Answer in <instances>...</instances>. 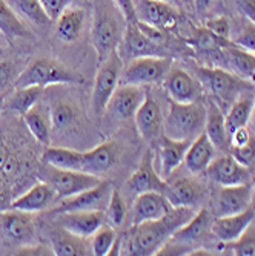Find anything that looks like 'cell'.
<instances>
[{
    "instance_id": "cell-1",
    "label": "cell",
    "mask_w": 255,
    "mask_h": 256,
    "mask_svg": "<svg viewBox=\"0 0 255 256\" xmlns=\"http://www.w3.org/2000/svg\"><path fill=\"white\" fill-rule=\"evenodd\" d=\"M197 210L189 207H174L169 214L158 220L134 226L126 241V254L151 256L163 247L175 232L186 224Z\"/></svg>"
},
{
    "instance_id": "cell-2",
    "label": "cell",
    "mask_w": 255,
    "mask_h": 256,
    "mask_svg": "<svg viewBox=\"0 0 255 256\" xmlns=\"http://www.w3.org/2000/svg\"><path fill=\"white\" fill-rule=\"evenodd\" d=\"M89 38L97 54V64L117 51L126 31V18L115 0H94L91 5Z\"/></svg>"
},
{
    "instance_id": "cell-3",
    "label": "cell",
    "mask_w": 255,
    "mask_h": 256,
    "mask_svg": "<svg viewBox=\"0 0 255 256\" xmlns=\"http://www.w3.org/2000/svg\"><path fill=\"white\" fill-rule=\"evenodd\" d=\"M85 77L76 69L53 57H36L17 76L14 88L51 86V84H83Z\"/></svg>"
},
{
    "instance_id": "cell-4",
    "label": "cell",
    "mask_w": 255,
    "mask_h": 256,
    "mask_svg": "<svg viewBox=\"0 0 255 256\" xmlns=\"http://www.w3.org/2000/svg\"><path fill=\"white\" fill-rule=\"evenodd\" d=\"M192 72L201 83L207 96L217 103L232 104L241 96L255 90L253 84L237 74L224 71L223 68H209L201 64H192Z\"/></svg>"
},
{
    "instance_id": "cell-5",
    "label": "cell",
    "mask_w": 255,
    "mask_h": 256,
    "mask_svg": "<svg viewBox=\"0 0 255 256\" xmlns=\"http://www.w3.org/2000/svg\"><path fill=\"white\" fill-rule=\"evenodd\" d=\"M206 108L201 102H171L169 112L163 122V135L172 140H194L204 130Z\"/></svg>"
},
{
    "instance_id": "cell-6",
    "label": "cell",
    "mask_w": 255,
    "mask_h": 256,
    "mask_svg": "<svg viewBox=\"0 0 255 256\" xmlns=\"http://www.w3.org/2000/svg\"><path fill=\"white\" fill-rule=\"evenodd\" d=\"M125 63L122 62L117 51L111 52L102 63L97 66V74L94 78L91 94V110L94 118H102L106 104L114 94V90L120 84V76Z\"/></svg>"
},
{
    "instance_id": "cell-7",
    "label": "cell",
    "mask_w": 255,
    "mask_h": 256,
    "mask_svg": "<svg viewBox=\"0 0 255 256\" xmlns=\"http://www.w3.org/2000/svg\"><path fill=\"white\" fill-rule=\"evenodd\" d=\"M37 178L51 186L57 194V200L73 196L91 188H96L102 181L96 175L80 172V170L59 169L51 164H46V162H43L39 168Z\"/></svg>"
},
{
    "instance_id": "cell-8",
    "label": "cell",
    "mask_w": 255,
    "mask_h": 256,
    "mask_svg": "<svg viewBox=\"0 0 255 256\" xmlns=\"http://www.w3.org/2000/svg\"><path fill=\"white\" fill-rule=\"evenodd\" d=\"M172 57H138L125 63L120 76V84L132 86H155L163 83Z\"/></svg>"
},
{
    "instance_id": "cell-9",
    "label": "cell",
    "mask_w": 255,
    "mask_h": 256,
    "mask_svg": "<svg viewBox=\"0 0 255 256\" xmlns=\"http://www.w3.org/2000/svg\"><path fill=\"white\" fill-rule=\"evenodd\" d=\"M117 52L123 63L138 57H172V52L168 46L146 36L138 26V22L126 25V31L117 48Z\"/></svg>"
},
{
    "instance_id": "cell-10",
    "label": "cell",
    "mask_w": 255,
    "mask_h": 256,
    "mask_svg": "<svg viewBox=\"0 0 255 256\" xmlns=\"http://www.w3.org/2000/svg\"><path fill=\"white\" fill-rule=\"evenodd\" d=\"M91 4H76L68 6L54 22V40L62 44L79 43L91 31Z\"/></svg>"
},
{
    "instance_id": "cell-11",
    "label": "cell",
    "mask_w": 255,
    "mask_h": 256,
    "mask_svg": "<svg viewBox=\"0 0 255 256\" xmlns=\"http://www.w3.org/2000/svg\"><path fill=\"white\" fill-rule=\"evenodd\" d=\"M168 189L165 196L169 200L172 207H189L194 210L201 208L209 200V189L207 186L194 176H178L168 178Z\"/></svg>"
},
{
    "instance_id": "cell-12",
    "label": "cell",
    "mask_w": 255,
    "mask_h": 256,
    "mask_svg": "<svg viewBox=\"0 0 255 256\" xmlns=\"http://www.w3.org/2000/svg\"><path fill=\"white\" fill-rule=\"evenodd\" d=\"M214 218L215 216L212 215V212L209 210V208L201 207L194 214V216L186 224L181 226L175 232V234L171 236V240H174L175 242L189 248V253L195 248L203 247L207 242L217 241L214 234H212Z\"/></svg>"
},
{
    "instance_id": "cell-13",
    "label": "cell",
    "mask_w": 255,
    "mask_h": 256,
    "mask_svg": "<svg viewBox=\"0 0 255 256\" xmlns=\"http://www.w3.org/2000/svg\"><path fill=\"white\" fill-rule=\"evenodd\" d=\"M145 92L146 89L143 86L119 84L106 104L103 118H108L112 123H122L134 118L137 109L145 98Z\"/></svg>"
},
{
    "instance_id": "cell-14",
    "label": "cell",
    "mask_w": 255,
    "mask_h": 256,
    "mask_svg": "<svg viewBox=\"0 0 255 256\" xmlns=\"http://www.w3.org/2000/svg\"><path fill=\"white\" fill-rule=\"evenodd\" d=\"M137 17L140 22L160 31H172L184 20L178 6L165 0H137Z\"/></svg>"
},
{
    "instance_id": "cell-15",
    "label": "cell",
    "mask_w": 255,
    "mask_h": 256,
    "mask_svg": "<svg viewBox=\"0 0 255 256\" xmlns=\"http://www.w3.org/2000/svg\"><path fill=\"white\" fill-rule=\"evenodd\" d=\"M112 189H114V186L111 181L102 180L100 184H97L96 188H91L77 195L68 196L65 201L59 202V206L53 208L50 215H57V214H65V212H82V210H103L105 212Z\"/></svg>"
},
{
    "instance_id": "cell-16",
    "label": "cell",
    "mask_w": 255,
    "mask_h": 256,
    "mask_svg": "<svg viewBox=\"0 0 255 256\" xmlns=\"http://www.w3.org/2000/svg\"><path fill=\"white\" fill-rule=\"evenodd\" d=\"M206 178L217 186H238L250 184L255 175V170L240 164V162L227 154L215 156L207 169L204 170Z\"/></svg>"
},
{
    "instance_id": "cell-17",
    "label": "cell",
    "mask_w": 255,
    "mask_h": 256,
    "mask_svg": "<svg viewBox=\"0 0 255 256\" xmlns=\"http://www.w3.org/2000/svg\"><path fill=\"white\" fill-rule=\"evenodd\" d=\"M163 88L171 102L175 103H195L204 98V89L195 76L186 72L181 68H169L163 80Z\"/></svg>"
},
{
    "instance_id": "cell-18",
    "label": "cell",
    "mask_w": 255,
    "mask_h": 256,
    "mask_svg": "<svg viewBox=\"0 0 255 256\" xmlns=\"http://www.w3.org/2000/svg\"><path fill=\"white\" fill-rule=\"evenodd\" d=\"M211 201V212L215 218L244 212L246 208L252 206V186H218V189H215Z\"/></svg>"
},
{
    "instance_id": "cell-19",
    "label": "cell",
    "mask_w": 255,
    "mask_h": 256,
    "mask_svg": "<svg viewBox=\"0 0 255 256\" xmlns=\"http://www.w3.org/2000/svg\"><path fill=\"white\" fill-rule=\"evenodd\" d=\"M0 232L4 238L16 247L33 244L36 238L34 216L31 212L16 210V208L0 212Z\"/></svg>"
},
{
    "instance_id": "cell-20",
    "label": "cell",
    "mask_w": 255,
    "mask_h": 256,
    "mask_svg": "<svg viewBox=\"0 0 255 256\" xmlns=\"http://www.w3.org/2000/svg\"><path fill=\"white\" fill-rule=\"evenodd\" d=\"M152 160H154L152 150L148 149L143 154V158L138 168L135 169V172L125 182L126 194H129L131 196H137L146 192H158L163 195L166 194L168 182L163 176L155 172Z\"/></svg>"
},
{
    "instance_id": "cell-21",
    "label": "cell",
    "mask_w": 255,
    "mask_h": 256,
    "mask_svg": "<svg viewBox=\"0 0 255 256\" xmlns=\"http://www.w3.org/2000/svg\"><path fill=\"white\" fill-rule=\"evenodd\" d=\"M134 122L138 135L146 142H155L163 134V114L149 89H146L145 98L134 115Z\"/></svg>"
},
{
    "instance_id": "cell-22",
    "label": "cell",
    "mask_w": 255,
    "mask_h": 256,
    "mask_svg": "<svg viewBox=\"0 0 255 256\" xmlns=\"http://www.w3.org/2000/svg\"><path fill=\"white\" fill-rule=\"evenodd\" d=\"M105 222H106V215L103 210L65 212V214H57L54 218V226H59L82 238L92 236Z\"/></svg>"
},
{
    "instance_id": "cell-23",
    "label": "cell",
    "mask_w": 255,
    "mask_h": 256,
    "mask_svg": "<svg viewBox=\"0 0 255 256\" xmlns=\"http://www.w3.org/2000/svg\"><path fill=\"white\" fill-rule=\"evenodd\" d=\"M122 155V148L117 142H106L97 148L82 154V172L91 175H105L119 162Z\"/></svg>"
},
{
    "instance_id": "cell-24",
    "label": "cell",
    "mask_w": 255,
    "mask_h": 256,
    "mask_svg": "<svg viewBox=\"0 0 255 256\" xmlns=\"http://www.w3.org/2000/svg\"><path fill=\"white\" fill-rule=\"evenodd\" d=\"M169 200L158 192H146L137 195L132 206V226L142 224L146 221L158 220L172 210Z\"/></svg>"
},
{
    "instance_id": "cell-25",
    "label": "cell",
    "mask_w": 255,
    "mask_h": 256,
    "mask_svg": "<svg viewBox=\"0 0 255 256\" xmlns=\"http://www.w3.org/2000/svg\"><path fill=\"white\" fill-rule=\"evenodd\" d=\"M255 220V207L250 206L244 212L217 216L212 221V234L220 244H227L238 240L243 232L249 227V224Z\"/></svg>"
},
{
    "instance_id": "cell-26",
    "label": "cell",
    "mask_w": 255,
    "mask_h": 256,
    "mask_svg": "<svg viewBox=\"0 0 255 256\" xmlns=\"http://www.w3.org/2000/svg\"><path fill=\"white\" fill-rule=\"evenodd\" d=\"M192 140H172L161 134L158 142V155H160V175L165 180L172 176L177 168L184 161Z\"/></svg>"
},
{
    "instance_id": "cell-27",
    "label": "cell",
    "mask_w": 255,
    "mask_h": 256,
    "mask_svg": "<svg viewBox=\"0 0 255 256\" xmlns=\"http://www.w3.org/2000/svg\"><path fill=\"white\" fill-rule=\"evenodd\" d=\"M204 132L218 152L227 154L230 150L229 134L226 129V122H224V114H223L221 108L218 106V103L214 102L212 98L207 100V106H206Z\"/></svg>"
},
{
    "instance_id": "cell-28",
    "label": "cell",
    "mask_w": 255,
    "mask_h": 256,
    "mask_svg": "<svg viewBox=\"0 0 255 256\" xmlns=\"http://www.w3.org/2000/svg\"><path fill=\"white\" fill-rule=\"evenodd\" d=\"M215 154L217 149L214 148L212 142L207 138L206 132L203 130L197 138L192 140L186 155H184V166H186L188 172L192 175L204 174L207 166L217 156Z\"/></svg>"
},
{
    "instance_id": "cell-29",
    "label": "cell",
    "mask_w": 255,
    "mask_h": 256,
    "mask_svg": "<svg viewBox=\"0 0 255 256\" xmlns=\"http://www.w3.org/2000/svg\"><path fill=\"white\" fill-rule=\"evenodd\" d=\"M56 200H57V194L51 186L46 184L45 181H39L22 196L16 198L11 202L10 208L34 214V212H40L48 206H51Z\"/></svg>"
},
{
    "instance_id": "cell-30",
    "label": "cell",
    "mask_w": 255,
    "mask_h": 256,
    "mask_svg": "<svg viewBox=\"0 0 255 256\" xmlns=\"http://www.w3.org/2000/svg\"><path fill=\"white\" fill-rule=\"evenodd\" d=\"M50 241L57 256H88L92 254L91 244L86 242V238L77 236L59 226L50 232Z\"/></svg>"
},
{
    "instance_id": "cell-31",
    "label": "cell",
    "mask_w": 255,
    "mask_h": 256,
    "mask_svg": "<svg viewBox=\"0 0 255 256\" xmlns=\"http://www.w3.org/2000/svg\"><path fill=\"white\" fill-rule=\"evenodd\" d=\"M23 122H25L28 130L33 134L36 142L50 146L51 144V136H53V120H51V112L50 106L45 104H36L33 106L25 115H23Z\"/></svg>"
},
{
    "instance_id": "cell-32",
    "label": "cell",
    "mask_w": 255,
    "mask_h": 256,
    "mask_svg": "<svg viewBox=\"0 0 255 256\" xmlns=\"http://www.w3.org/2000/svg\"><path fill=\"white\" fill-rule=\"evenodd\" d=\"M223 57L230 72L250 82L255 88V54L230 43L223 48Z\"/></svg>"
},
{
    "instance_id": "cell-33",
    "label": "cell",
    "mask_w": 255,
    "mask_h": 256,
    "mask_svg": "<svg viewBox=\"0 0 255 256\" xmlns=\"http://www.w3.org/2000/svg\"><path fill=\"white\" fill-rule=\"evenodd\" d=\"M0 34L5 37L8 43L34 38L33 31L14 12L8 0H0Z\"/></svg>"
},
{
    "instance_id": "cell-34",
    "label": "cell",
    "mask_w": 255,
    "mask_h": 256,
    "mask_svg": "<svg viewBox=\"0 0 255 256\" xmlns=\"http://www.w3.org/2000/svg\"><path fill=\"white\" fill-rule=\"evenodd\" d=\"M53 130L60 134L73 132L80 124V109L71 100H57L50 106Z\"/></svg>"
},
{
    "instance_id": "cell-35",
    "label": "cell",
    "mask_w": 255,
    "mask_h": 256,
    "mask_svg": "<svg viewBox=\"0 0 255 256\" xmlns=\"http://www.w3.org/2000/svg\"><path fill=\"white\" fill-rule=\"evenodd\" d=\"M8 4L22 20H27L36 28L46 30L54 23L40 0H8Z\"/></svg>"
},
{
    "instance_id": "cell-36",
    "label": "cell",
    "mask_w": 255,
    "mask_h": 256,
    "mask_svg": "<svg viewBox=\"0 0 255 256\" xmlns=\"http://www.w3.org/2000/svg\"><path fill=\"white\" fill-rule=\"evenodd\" d=\"M45 88L42 86H28V88H14L10 96H5V103L4 109H8L14 114L25 115L33 106H36L42 96H43Z\"/></svg>"
},
{
    "instance_id": "cell-37",
    "label": "cell",
    "mask_w": 255,
    "mask_h": 256,
    "mask_svg": "<svg viewBox=\"0 0 255 256\" xmlns=\"http://www.w3.org/2000/svg\"><path fill=\"white\" fill-rule=\"evenodd\" d=\"M82 154L79 150L66 148H53L48 146L42 155V161L59 169L80 170L82 172Z\"/></svg>"
},
{
    "instance_id": "cell-38",
    "label": "cell",
    "mask_w": 255,
    "mask_h": 256,
    "mask_svg": "<svg viewBox=\"0 0 255 256\" xmlns=\"http://www.w3.org/2000/svg\"><path fill=\"white\" fill-rule=\"evenodd\" d=\"M252 106H253V98L249 94L241 96L238 100H235L232 104H230L229 112L224 117L227 134H232L238 128L247 126V123L250 120V114H252Z\"/></svg>"
},
{
    "instance_id": "cell-39",
    "label": "cell",
    "mask_w": 255,
    "mask_h": 256,
    "mask_svg": "<svg viewBox=\"0 0 255 256\" xmlns=\"http://www.w3.org/2000/svg\"><path fill=\"white\" fill-rule=\"evenodd\" d=\"M126 214H128V208H126V202L122 196V194L117 189H112L111 196H109V202L106 206V222L111 227H120L125 220H126Z\"/></svg>"
},
{
    "instance_id": "cell-40",
    "label": "cell",
    "mask_w": 255,
    "mask_h": 256,
    "mask_svg": "<svg viewBox=\"0 0 255 256\" xmlns=\"http://www.w3.org/2000/svg\"><path fill=\"white\" fill-rule=\"evenodd\" d=\"M115 228L105 222L91 240V250L94 256H106L109 254L112 246L115 244Z\"/></svg>"
},
{
    "instance_id": "cell-41",
    "label": "cell",
    "mask_w": 255,
    "mask_h": 256,
    "mask_svg": "<svg viewBox=\"0 0 255 256\" xmlns=\"http://www.w3.org/2000/svg\"><path fill=\"white\" fill-rule=\"evenodd\" d=\"M223 246L224 250L232 252L235 256H255V220L249 224L238 240Z\"/></svg>"
},
{
    "instance_id": "cell-42",
    "label": "cell",
    "mask_w": 255,
    "mask_h": 256,
    "mask_svg": "<svg viewBox=\"0 0 255 256\" xmlns=\"http://www.w3.org/2000/svg\"><path fill=\"white\" fill-rule=\"evenodd\" d=\"M238 48L246 50L252 54H255V23L244 18V22L240 25V30L237 32V37L230 40Z\"/></svg>"
},
{
    "instance_id": "cell-43",
    "label": "cell",
    "mask_w": 255,
    "mask_h": 256,
    "mask_svg": "<svg viewBox=\"0 0 255 256\" xmlns=\"http://www.w3.org/2000/svg\"><path fill=\"white\" fill-rule=\"evenodd\" d=\"M229 154L232 155L240 164L255 170V134H252L250 140L240 148H230Z\"/></svg>"
},
{
    "instance_id": "cell-44",
    "label": "cell",
    "mask_w": 255,
    "mask_h": 256,
    "mask_svg": "<svg viewBox=\"0 0 255 256\" xmlns=\"http://www.w3.org/2000/svg\"><path fill=\"white\" fill-rule=\"evenodd\" d=\"M17 64L13 60L0 62V97L7 96L17 78Z\"/></svg>"
},
{
    "instance_id": "cell-45",
    "label": "cell",
    "mask_w": 255,
    "mask_h": 256,
    "mask_svg": "<svg viewBox=\"0 0 255 256\" xmlns=\"http://www.w3.org/2000/svg\"><path fill=\"white\" fill-rule=\"evenodd\" d=\"M204 28L214 32L215 36L230 40V20L226 16H217L204 20Z\"/></svg>"
},
{
    "instance_id": "cell-46",
    "label": "cell",
    "mask_w": 255,
    "mask_h": 256,
    "mask_svg": "<svg viewBox=\"0 0 255 256\" xmlns=\"http://www.w3.org/2000/svg\"><path fill=\"white\" fill-rule=\"evenodd\" d=\"M40 2L53 20H56L68 6L76 4H89L88 0H40Z\"/></svg>"
},
{
    "instance_id": "cell-47",
    "label": "cell",
    "mask_w": 255,
    "mask_h": 256,
    "mask_svg": "<svg viewBox=\"0 0 255 256\" xmlns=\"http://www.w3.org/2000/svg\"><path fill=\"white\" fill-rule=\"evenodd\" d=\"M16 254L19 256H51L54 254L53 247L43 246V244H27V246H20L16 248Z\"/></svg>"
},
{
    "instance_id": "cell-48",
    "label": "cell",
    "mask_w": 255,
    "mask_h": 256,
    "mask_svg": "<svg viewBox=\"0 0 255 256\" xmlns=\"http://www.w3.org/2000/svg\"><path fill=\"white\" fill-rule=\"evenodd\" d=\"M13 189L4 172H0V212H5L13 202Z\"/></svg>"
},
{
    "instance_id": "cell-49",
    "label": "cell",
    "mask_w": 255,
    "mask_h": 256,
    "mask_svg": "<svg viewBox=\"0 0 255 256\" xmlns=\"http://www.w3.org/2000/svg\"><path fill=\"white\" fill-rule=\"evenodd\" d=\"M252 136V132L244 126V128H238L237 130H234L232 134H229V143L230 148H240L244 146Z\"/></svg>"
},
{
    "instance_id": "cell-50",
    "label": "cell",
    "mask_w": 255,
    "mask_h": 256,
    "mask_svg": "<svg viewBox=\"0 0 255 256\" xmlns=\"http://www.w3.org/2000/svg\"><path fill=\"white\" fill-rule=\"evenodd\" d=\"M115 2H117L119 8L122 10L123 16L126 18V25H129V23H137L138 22L134 0H115Z\"/></svg>"
},
{
    "instance_id": "cell-51",
    "label": "cell",
    "mask_w": 255,
    "mask_h": 256,
    "mask_svg": "<svg viewBox=\"0 0 255 256\" xmlns=\"http://www.w3.org/2000/svg\"><path fill=\"white\" fill-rule=\"evenodd\" d=\"M234 4L244 18L255 23V0H234Z\"/></svg>"
},
{
    "instance_id": "cell-52",
    "label": "cell",
    "mask_w": 255,
    "mask_h": 256,
    "mask_svg": "<svg viewBox=\"0 0 255 256\" xmlns=\"http://www.w3.org/2000/svg\"><path fill=\"white\" fill-rule=\"evenodd\" d=\"M212 4H214V0H194L192 8L198 16H204L207 12V10L211 8Z\"/></svg>"
},
{
    "instance_id": "cell-53",
    "label": "cell",
    "mask_w": 255,
    "mask_h": 256,
    "mask_svg": "<svg viewBox=\"0 0 255 256\" xmlns=\"http://www.w3.org/2000/svg\"><path fill=\"white\" fill-rule=\"evenodd\" d=\"M249 123H250V128H252V130H253V134H255V100H253V106H252V114H250V120H249Z\"/></svg>"
},
{
    "instance_id": "cell-54",
    "label": "cell",
    "mask_w": 255,
    "mask_h": 256,
    "mask_svg": "<svg viewBox=\"0 0 255 256\" xmlns=\"http://www.w3.org/2000/svg\"><path fill=\"white\" fill-rule=\"evenodd\" d=\"M180 4H181V5H184L186 8H192L194 0H180Z\"/></svg>"
},
{
    "instance_id": "cell-55",
    "label": "cell",
    "mask_w": 255,
    "mask_h": 256,
    "mask_svg": "<svg viewBox=\"0 0 255 256\" xmlns=\"http://www.w3.org/2000/svg\"><path fill=\"white\" fill-rule=\"evenodd\" d=\"M252 201L255 202V175H253V180H252Z\"/></svg>"
},
{
    "instance_id": "cell-56",
    "label": "cell",
    "mask_w": 255,
    "mask_h": 256,
    "mask_svg": "<svg viewBox=\"0 0 255 256\" xmlns=\"http://www.w3.org/2000/svg\"><path fill=\"white\" fill-rule=\"evenodd\" d=\"M4 103H5V96L0 97V114H2V110H4Z\"/></svg>"
}]
</instances>
